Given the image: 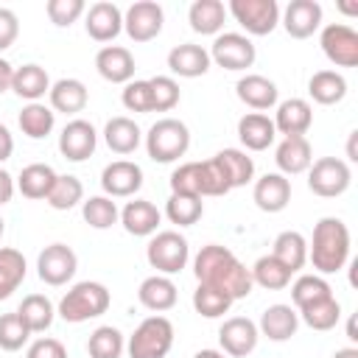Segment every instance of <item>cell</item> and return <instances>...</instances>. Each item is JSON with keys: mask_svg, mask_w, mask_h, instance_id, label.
<instances>
[{"mask_svg": "<svg viewBox=\"0 0 358 358\" xmlns=\"http://www.w3.org/2000/svg\"><path fill=\"white\" fill-rule=\"evenodd\" d=\"M308 260L322 277L341 271L350 260V227L336 215L322 218L313 227V238L308 243Z\"/></svg>", "mask_w": 358, "mask_h": 358, "instance_id": "2", "label": "cell"}, {"mask_svg": "<svg viewBox=\"0 0 358 358\" xmlns=\"http://www.w3.org/2000/svg\"><path fill=\"white\" fill-rule=\"evenodd\" d=\"M271 257H277L291 274L299 271L305 263H308V241L302 232L296 229H285L274 238V249H271Z\"/></svg>", "mask_w": 358, "mask_h": 358, "instance_id": "35", "label": "cell"}, {"mask_svg": "<svg viewBox=\"0 0 358 358\" xmlns=\"http://www.w3.org/2000/svg\"><path fill=\"white\" fill-rule=\"evenodd\" d=\"M227 11L252 36H268L280 25V6H277V0H229Z\"/></svg>", "mask_w": 358, "mask_h": 358, "instance_id": "8", "label": "cell"}, {"mask_svg": "<svg viewBox=\"0 0 358 358\" xmlns=\"http://www.w3.org/2000/svg\"><path fill=\"white\" fill-rule=\"evenodd\" d=\"M11 154H14V137H11L8 126L0 123V162H6Z\"/></svg>", "mask_w": 358, "mask_h": 358, "instance_id": "55", "label": "cell"}, {"mask_svg": "<svg viewBox=\"0 0 358 358\" xmlns=\"http://www.w3.org/2000/svg\"><path fill=\"white\" fill-rule=\"evenodd\" d=\"M48 98H50L53 112L78 115V112H84V106L90 101V92H87L84 81H78V78H59L56 84H50Z\"/></svg>", "mask_w": 358, "mask_h": 358, "instance_id": "29", "label": "cell"}, {"mask_svg": "<svg viewBox=\"0 0 358 358\" xmlns=\"http://www.w3.org/2000/svg\"><path fill=\"white\" fill-rule=\"evenodd\" d=\"M28 338H31V330H28V324L22 322V316L17 310L0 316V350L17 352L28 344Z\"/></svg>", "mask_w": 358, "mask_h": 358, "instance_id": "47", "label": "cell"}, {"mask_svg": "<svg viewBox=\"0 0 358 358\" xmlns=\"http://www.w3.org/2000/svg\"><path fill=\"white\" fill-rule=\"evenodd\" d=\"M308 95L322 103V106H333L338 101H344L347 95V78L336 70H316L308 78Z\"/></svg>", "mask_w": 358, "mask_h": 358, "instance_id": "33", "label": "cell"}, {"mask_svg": "<svg viewBox=\"0 0 358 358\" xmlns=\"http://www.w3.org/2000/svg\"><path fill=\"white\" fill-rule=\"evenodd\" d=\"M20 36V20L11 8L0 6V50H8Z\"/></svg>", "mask_w": 358, "mask_h": 358, "instance_id": "52", "label": "cell"}, {"mask_svg": "<svg viewBox=\"0 0 358 358\" xmlns=\"http://www.w3.org/2000/svg\"><path fill=\"white\" fill-rule=\"evenodd\" d=\"M173 324L168 316H148L137 324V330L126 341L129 358H165L173 347Z\"/></svg>", "mask_w": 358, "mask_h": 358, "instance_id": "6", "label": "cell"}, {"mask_svg": "<svg viewBox=\"0 0 358 358\" xmlns=\"http://www.w3.org/2000/svg\"><path fill=\"white\" fill-rule=\"evenodd\" d=\"M3 232H6V221H3V215H0V238H3Z\"/></svg>", "mask_w": 358, "mask_h": 358, "instance_id": "61", "label": "cell"}, {"mask_svg": "<svg viewBox=\"0 0 358 358\" xmlns=\"http://www.w3.org/2000/svg\"><path fill=\"white\" fill-rule=\"evenodd\" d=\"M252 199L263 213H282L291 201V179L282 173H266L255 182Z\"/></svg>", "mask_w": 358, "mask_h": 358, "instance_id": "21", "label": "cell"}, {"mask_svg": "<svg viewBox=\"0 0 358 358\" xmlns=\"http://www.w3.org/2000/svg\"><path fill=\"white\" fill-rule=\"evenodd\" d=\"M84 28H87V36L90 39H95V42H112L123 31V11L115 3H109V0L92 3L84 11Z\"/></svg>", "mask_w": 358, "mask_h": 358, "instance_id": "18", "label": "cell"}, {"mask_svg": "<svg viewBox=\"0 0 358 358\" xmlns=\"http://www.w3.org/2000/svg\"><path fill=\"white\" fill-rule=\"evenodd\" d=\"M210 53V62H215L218 67L224 70H246L255 64V45L246 34H235V31H227V34H218L213 39V48L207 50Z\"/></svg>", "mask_w": 358, "mask_h": 358, "instance_id": "10", "label": "cell"}, {"mask_svg": "<svg viewBox=\"0 0 358 358\" xmlns=\"http://www.w3.org/2000/svg\"><path fill=\"white\" fill-rule=\"evenodd\" d=\"M137 299L143 308L154 310V313H162V310H171L176 305V282L165 274H151L140 282L137 288Z\"/></svg>", "mask_w": 358, "mask_h": 358, "instance_id": "28", "label": "cell"}, {"mask_svg": "<svg viewBox=\"0 0 358 358\" xmlns=\"http://www.w3.org/2000/svg\"><path fill=\"white\" fill-rule=\"evenodd\" d=\"M193 358H227L221 350H199Z\"/></svg>", "mask_w": 358, "mask_h": 358, "instance_id": "59", "label": "cell"}, {"mask_svg": "<svg viewBox=\"0 0 358 358\" xmlns=\"http://www.w3.org/2000/svg\"><path fill=\"white\" fill-rule=\"evenodd\" d=\"M229 190L232 187H229L215 157H210L204 162H182L171 173V193L204 199V196H227Z\"/></svg>", "mask_w": 358, "mask_h": 358, "instance_id": "3", "label": "cell"}, {"mask_svg": "<svg viewBox=\"0 0 358 358\" xmlns=\"http://www.w3.org/2000/svg\"><path fill=\"white\" fill-rule=\"evenodd\" d=\"M235 92H238V98H241L246 106H252V109H257V112H266V109L277 106V98H280L277 84H274L271 78L260 76V73H246L243 78H238Z\"/></svg>", "mask_w": 358, "mask_h": 358, "instance_id": "22", "label": "cell"}, {"mask_svg": "<svg viewBox=\"0 0 358 358\" xmlns=\"http://www.w3.org/2000/svg\"><path fill=\"white\" fill-rule=\"evenodd\" d=\"M14 190H17L14 176H11L6 168H0V207H3V204H8V201L14 199Z\"/></svg>", "mask_w": 358, "mask_h": 358, "instance_id": "54", "label": "cell"}, {"mask_svg": "<svg viewBox=\"0 0 358 358\" xmlns=\"http://www.w3.org/2000/svg\"><path fill=\"white\" fill-rule=\"evenodd\" d=\"M322 53L336 64V67H355L358 64V34L355 28L344 22H330L319 34Z\"/></svg>", "mask_w": 358, "mask_h": 358, "instance_id": "12", "label": "cell"}, {"mask_svg": "<svg viewBox=\"0 0 358 358\" xmlns=\"http://www.w3.org/2000/svg\"><path fill=\"white\" fill-rule=\"evenodd\" d=\"M95 70L109 84H129L134 78V56L123 45H103L95 53Z\"/></svg>", "mask_w": 358, "mask_h": 358, "instance_id": "19", "label": "cell"}, {"mask_svg": "<svg viewBox=\"0 0 358 358\" xmlns=\"http://www.w3.org/2000/svg\"><path fill=\"white\" fill-rule=\"evenodd\" d=\"M274 162L282 176L305 173L313 162V148H310L308 137H282V143L274 151Z\"/></svg>", "mask_w": 358, "mask_h": 358, "instance_id": "25", "label": "cell"}, {"mask_svg": "<svg viewBox=\"0 0 358 358\" xmlns=\"http://www.w3.org/2000/svg\"><path fill=\"white\" fill-rule=\"evenodd\" d=\"M333 358H358V350L355 347H341L333 352Z\"/></svg>", "mask_w": 358, "mask_h": 358, "instance_id": "58", "label": "cell"}, {"mask_svg": "<svg viewBox=\"0 0 358 358\" xmlns=\"http://www.w3.org/2000/svg\"><path fill=\"white\" fill-rule=\"evenodd\" d=\"M126 350V338L117 327L112 324H101L90 333V341H87V352L90 358H120Z\"/></svg>", "mask_w": 358, "mask_h": 358, "instance_id": "41", "label": "cell"}, {"mask_svg": "<svg viewBox=\"0 0 358 358\" xmlns=\"http://www.w3.org/2000/svg\"><path fill=\"white\" fill-rule=\"evenodd\" d=\"M215 159H218L227 182H229V187H243V185L252 182L255 162H252V157L246 151H241V148H224V151L215 154Z\"/></svg>", "mask_w": 358, "mask_h": 358, "instance_id": "38", "label": "cell"}, {"mask_svg": "<svg viewBox=\"0 0 358 358\" xmlns=\"http://www.w3.org/2000/svg\"><path fill=\"white\" fill-rule=\"evenodd\" d=\"M249 271H252V282L260 288H268V291H282L291 282V271L271 255L257 257V263Z\"/></svg>", "mask_w": 358, "mask_h": 358, "instance_id": "42", "label": "cell"}, {"mask_svg": "<svg viewBox=\"0 0 358 358\" xmlns=\"http://www.w3.org/2000/svg\"><path fill=\"white\" fill-rule=\"evenodd\" d=\"M25 358H67V350H64V344L59 338H48L45 336V338H36L28 347Z\"/></svg>", "mask_w": 358, "mask_h": 358, "instance_id": "53", "label": "cell"}, {"mask_svg": "<svg viewBox=\"0 0 358 358\" xmlns=\"http://www.w3.org/2000/svg\"><path fill=\"white\" fill-rule=\"evenodd\" d=\"M313 123V109L305 98H288L277 103L274 112V129L282 137H305V131Z\"/></svg>", "mask_w": 358, "mask_h": 358, "instance_id": "20", "label": "cell"}, {"mask_svg": "<svg viewBox=\"0 0 358 358\" xmlns=\"http://www.w3.org/2000/svg\"><path fill=\"white\" fill-rule=\"evenodd\" d=\"M81 215L92 229H109L112 224H117L120 210L109 196H90L81 201Z\"/></svg>", "mask_w": 358, "mask_h": 358, "instance_id": "46", "label": "cell"}, {"mask_svg": "<svg viewBox=\"0 0 358 358\" xmlns=\"http://www.w3.org/2000/svg\"><path fill=\"white\" fill-rule=\"evenodd\" d=\"M227 20V8L221 0H196L187 8V22L201 36H218Z\"/></svg>", "mask_w": 358, "mask_h": 358, "instance_id": "30", "label": "cell"}, {"mask_svg": "<svg viewBox=\"0 0 358 358\" xmlns=\"http://www.w3.org/2000/svg\"><path fill=\"white\" fill-rule=\"evenodd\" d=\"M238 140L246 151H266L277 140L274 120L263 112H246L238 120Z\"/></svg>", "mask_w": 358, "mask_h": 358, "instance_id": "23", "label": "cell"}, {"mask_svg": "<svg viewBox=\"0 0 358 358\" xmlns=\"http://www.w3.org/2000/svg\"><path fill=\"white\" fill-rule=\"evenodd\" d=\"M193 274H196L199 285H210V288L221 291L224 296H229L232 302L246 299L255 288L252 271L232 255V249H227L221 243H207L196 252Z\"/></svg>", "mask_w": 358, "mask_h": 358, "instance_id": "1", "label": "cell"}, {"mask_svg": "<svg viewBox=\"0 0 358 358\" xmlns=\"http://www.w3.org/2000/svg\"><path fill=\"white\" fill-rule=\"evenodd\" d=\"M193 308L204 319H218V316H224L232 308V299L224 296L221 291L210 288V285H196V291H193Z\"/></svg>", "mask_w": 358, "mask_h": 358, "instance_id": "48", "label": "cell"}, {"mask_svg": "<svg viewBox=\"0 0 358 358\" xmlns=\"http://www.w3.org/2000/svg\"><path fill=\"white\" fill-rule=\"evenodd\" d=\"M11 81H14V67H11V62L0 59V95L11 90Z\"/></svg>", "mask_w": 358, "mask_h": 358, "instance_id": "56", "label": "cell"}, {"mask_svg": "<svg viewBox=\"0 0 358 358\" xmlns=\"http://www.w3.org/2000/svg\"><path fill=\"white\" fill-rule=\"evenodd\" d=\"M112 305V294L103 282H95V280H84V282H76L62 299H59V308L56 313L64 319V322H87V319H98L109 310Z\"/></svg>", "mask_w": 358, "mask_h": 358, "instance_id": "4", "label": "cell"}, {"mask_svg": "<svg viewBox=\"0 0 358 358\" xmlns=\"http://www.w3.org/2000/svg\"><path fill=\"white\" fill-rule=\"evenodd\" d=\"M338 8H341L344 14H350V17H355V14H358V6H350V3H338Z\"/></svg>", "mask_w": 358, "mask_h": 358, "instance_id": "60", "label": "cell"}, {"mask_svg": "<svg viewBox=\"0 0 358 358\" xmlns=\"http://www.w3.org/2000/svg\"><path fill=\"white\" fill-rule=\"evenodd\" d=\"M296 316H299L310 330L324 333V330H333V327L338 324V319H341V305H338L336 296H330V299H322V302H316V305H308V308L296 310Z\"/></svg>", "mask_w": 358, "mask_h": 358, "instance_id": "44", "label": "cell"}, {"mask_svg": "<svg viewBox=\"0 0 358 358\" xmlns=\"http://www.w3.org/2000/svg\"><path fill=\"white\" fill-rule=\"evenodd\" d=\"M204 213V201L196 196H185V193H171V199L165 201V215L171 224L176 227H193Z\"/></svg>", "mask_w": 358, "mask_h": 358, "instance_id": "45", "label": "cell"}, {"mask_svg": "<svg viewBox=\"0 0 358 358\" xmlns=\"http://www.w3.org/2000/svg\"><path fill=\"white\" fill-rule=\"evenodd\" d=\"M56 176H59V173H56L50 165H45V162H31V165H25V168L20 171V176H17V190H20L25 199H34V201L48 199V193H50Z\"/></svg>", "mask_w": 358, "mask_h": 358, "instance_id": "34", "label": "cell"}, {"mask_svg": "<svg viewBox=\"0 0 358 358\" xmlns=\"http://www.w3.org/2000/svg\"><path fill=\"white\" fill-rule=\"evenodd\" d=\"M101 187L109 199L134 196L143 187V168L131 159H115L101 171Z\"/></svg>", "mask_w": 358, "mask_h": 358, "instance_id": "16", "label": "cell"}, {"mask_svg": "<svg viewBox=\"0 0 358 358\" xmlns=\"http://www.w3.org/2000/svg\"><path fill=\"white\" fill-rule=\"evenodd\" d=\"M95 145H98V131L90 120L84 117H73L62 134H59V151L64 159L70 162H84L95 154Z\"/></svg>", "mask_w": 358, "mask_h": 358, "instance_id": "14", "label": "cell"}, {"mask_svg": "<svg viewBox=\"0 0 358 358\" xmlns=\"http://www.w3.org/2000/svg\"><path fill=\"white\" fill-rule=\"evenodd\" d=\"M120 224H123V229H126L129 235H134V238H148V235H154L157 227L162 224V213H159L151 201L134 199V201H129V204L120 210Z\"/></svg>", "mask_w": 358, "mask_h": 358, "instance_id": "26", "label": "cell"}, {"mask_svg": "<svg viewBox=\"0 0 358 358\" xmlns=\"http://www.w3.org/2000/svg\"><path fill=\"white\" fill-rule=\"evenodd\" d=\"M333 296V288L330 282L322 277V274H302L294 280L291 285V302H294V310H302L308 305H316L322 299H330Z\"/></svg>", "mask_w": 358, "mask_h": 358, "instance_id": "39", "label": "cell"}, {"mask_svg": "<svg viewBox=\"0 0 358 358\" xmlns=\"http://www.w3.org/2000/svg\"><path fill=\"white\" fill-rule=\"evenodd\" d=\"M299 327V316L291 305H268L263 313H260V322H257V330L260 336H266L268 341H288Z\"/></svg>", "mask_w": 358, "mask_h": 358, "instance_id": "27", "label": "cell"}, {"mask_svg": "<svg viewBox=\"0 0 358 358\" xmlns=\"http://www.w3.org/2000/svg\"><path fill=\"white\" fill-rule=\"evenodd\" d=\"M103 140L109 145V151L115 154H134L140 140H143V131L140 126L126 117V115H117V117H109L106 126H103Z\"/></svg>", "mask_w": 358, "mask_h": 358, "instance_id": "32", "label": "cell"}, {"mask_svg": "<svg viewBox=\"0 0 358 358\" xmlns=\"http://www.w3.org/2000/svg\"><path fill=\"white\" fill-rule=\"evenodd\" d=\"M45 11L56 28H70L87 11V6H84V0H48Z\"/></svg>", "mask_w": 358, "mask_h": 358, "instance_id": "50", "label": "cell"}, {"mask_svg": "<svg viewBox=\"0 0 358 358\" xmlns=\"http://www.w3.org/2000/svg\"><path fill=\"white\" fill-rule=\"evenodd\" d=\"M11 92H17L20 98H25L28 103H36L39 98H45V95L50 92V76H48V70L39 67V64L14 67Z\"/></svg>", "mask_w": 358, "mask_h": 358, "instance_id": "31", "label": "cell"}, {"mask_svg": "<svg viewBox=\"0 0 358 358\" xmlns=\"http://www.w3.org/2000/svg\"><path fill=\"white\" fill-rule=\"evenodd\" d=\"M45 201L53 210H73L76 204L84 201V185H81V179L73 176V173H59Z\"/></svg>", "mask_w": 358, "mask_h": 358, "instance_id": "43", "label": "cell"}, {"mask_svg": "<svg viewBox=\"0 0 358 358\" xmlns=\"http://www.w3.org/2000/svg\"><path fill=\"white\" fill-rule=\"evenodd\" d=\"M78 268V257L67 243H50L36 257V274L45 285H64L73 280Z\"/></svg>", "mask_w": 358, "mask_h": 358, "instance_id": "13", "label": "cell"}, {"mask_svg": "<svg viewBox=\"0 0 358 358\" xmlns=\"http://www.w3.org/2000/svg\"><path fill=\"white\" fill-rule=\"evenodd\" d=\"M165 22L162 6L154 0H137L123 11V31L131 42H151L159 36Z\"/></svg>", "mask_w": 358, "mask_h": 358, "instance_id": "11", "label": "cell"}, {"mask_svg": "<svg viewBox=\"0 0 358 358\" xmlns=\"http://www.w3.org/2000/svg\"><path fill=\"white\" fill-rule=\"evenodd\" d=\"M17 313L22 316V322L28 324L31 333H45L53 324V319H56V308H53V302L45 294H28L20 302Z\"/></svg>", "mask_w": 358, "mask_h": 358, "instance_id": "40", "label": "cell"}, {"mask_svg": "<svg viewBox=\"0 0 358 358\" xmlns=\"http://www.w3.org/2000/svg\"><path fill=\"white\" fill-rule=\"evenodd\" d=\"M350 182H352V171L338 157H322V159L310 162V168H308V187H310V193H316L322 199H336V196L347 193Z\"/></svg>", "mask_w": 358, "mask_h": 358, "instance_id": "9", "label": "cell"}, {"mask_svg": "<svg viewBox=\"0 0 358 358\" xmlns=\"http://www.w3.org/2000/svg\"><path fill=\"white\" fill-rule=\"evenodd\" d=\"M280 22L291 39H308L322 28V6L316 0H291L280 11Z\"/></svg>", "mask_w": 358, "mask_h": 358, "instance_id": "17", "label": "cell"}, {"mask_svg": "<svg viewBox=\"0 0 358 358\" xmlns=\"http://www.w3.org/2000/svg\"><path fill=\"white\" fill-rule=\"evenodd\" d=\"M17 123H20V129H22L25 137L42 140V137H48V134L53 131V126H56V112H53L50 106L39 103V101H36V103H25V106L20 109Z\"/></svg>", "mask_w": 358, "mask_h": 358, "instance_id": "37", "label": "cell"}, {"mask_svg": "<svg viewBox=\"0 0 358 358\" xmlns=\"http://www.w3.org/2000/svg\"><path fill=\"white\" fill-rule=\"evenodd\" d=\"M190 148V129L179 117H159L145 134V151L154 162H176Z\"/></svg>", "mask_w": 358, "mask_h": 358, "instance_id": "5", "label": "cell"}, {"mask_svg": "<svg viewBox=\"0 0 358 358\" xmlns=\"http://www.w3.org/2000/svg\"><path fill=\"white\" fill-rule=\"evenodd\" d=\"M123 106L129 112H137V115H145V112H154L151 109V87H148V78H134L123 87V95H120Z\"/></svg>", "mask_w": 358, "mask_h": 358, "instance_id": "51", "label": "cell"}, {"mask_svg": "<svg viewBox=\"0 0 358 358\" xmlns=\"http://www.w3.org/2000/svg\"><path fill=\"white\" fill-rule=\"evenodd\" d=\"M145 260L151 268H157V274H165V277L179 274L190 260V243L176 229L154 232L145 246Z\"/></svg>", "mask_w": 358, "mask_h": 358, "instance_id": "7", "label": "cell"}, {"mask_svg": "<svg viewBox=\"0 0 358 358\" xmlns=\"http://www.w3.org/2000/svg\"><path fill=\"white\" fill-rule=\"evenodd\" d=\"M257 338H260V330L252 319L246 316H232L221 324L218 330V344H221V352L229 355V358H246L255 347H257Z\"/></svg>", "mask_w": 358, "mask_h": 358, "instance_id": "15", "label": "cell"}, {"mask_svg": "<svg viewBox=\"0 0 358 358\" xmlns=\"http://www.w3.org/2000/svg\"><path fill=\"white\" fill-rule=\"evenodd\" d=\"M168 70L179 78H199L210 70V53L201 45L182 42L168 53Z\"/></svg>", "mask_w": 358, "mask_h": 358, "instance_id": "24", "label": "cell"}, {"mask_svg": "<svg viewBox=\"0 0 358 358\" xmlns=\"http://www.w3.org/2000/svg\"><path fill=\"white\" fill-rule=\"evenodd\" d=\"M355 140H358V131H350V140H347V159H350V162H358V151H355Z\"/></svg>", "mask_w": 358, "mask_h": 358, "instance_id": "57", "label": "cell"}, {"mask_svg": "<svg viewBox=\"0 0 358 358\" xmlns=\"http://www.w3.org/2000/svg\"><path fill=\"white\" fill-rule=\"evenodd\" d=\"M25 274H28V263L22 252L14 246H3L0 249V299H8L22 285Z\"/></svg>", "mask_w": 358, "mask_h": 358, "instance_id": "36", "label": "cell"}, {"mask_svg": "<svg viewBox=\"0 0 358 358\" xmlns=\"http://www.w3.org/2000/svg\"><path fill=\"white\" fill-rule=\"evenodd\" d=\"M151 87V109L154 112H171L179 103V84L171 76H154L148 78Z\"/></svg>", "mask_w": 358, "mask_h": 358, "instance_id": "49", "label": "cell"}]
</instances>
